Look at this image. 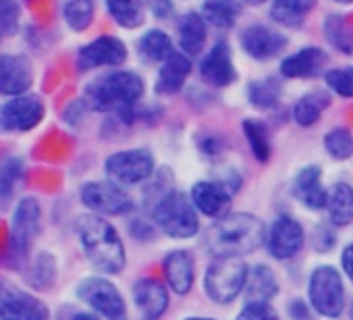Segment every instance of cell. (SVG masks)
Masks as SVG:
<instances>
[{"label": "cell", "mask_w": 353, "mask_h": 320, "mask_svg": "<svg viewBox=\"0 0 353 320\" xmlns=\"http://www.w3.org/2000/svg\"><path fill=\"white\" fill-rule=\"evenodd\" d=\"M77 233L88 260L100 272L114 274L125 268V248L117 229L98 214H83L77 221Z\"/></svg>", "instance_id": "cell-2"}, {"label": "cell", "mask_w": 353, "mask_h": 320, "mask_svg": "<svg viewBox=\"0 0 353 320\" xmlns=\"http://www.w3.org/2000/svg\"><path fill=\"white\" fill-rule=\"evenodd\" d=\"M324 148L334 160H347L353 156V135L345 127L330 129L324 137Z\"/></svg>", "instance_id": "cell-33"}, {"label": "cell", "mask_w": 353, "mask_h": 320, "mask_svg": "<svg viewBox=\"0 0 353 320\" xmlns=\"http://www.w3.org/2000/svg\"><path fill=\"white\" fill-rule=\"evenodd\" d=\"M248 295L252 301H268L270 297L276 295L279 291V283H276V277L274 272L264 266V264H258L250 270V277H248Z\"/></svg>", "instance_id": "cell-27"}, {"label": "cell", "mask_w": 353, "mask_h": 320, "mask_svg": "<svg viewBox=\"0 0 353 320\" xmlns=\"http://www.w3.org/2000/svg\"><path fill=\"white\" fill-rule=\"evenodd\" d=\"M85 94L96 110H129L141 98L143 81L131 71H117L90 83Z\"/></svg>", "instance_id": "cell-3"}, {"label": "cell", "mask_w": 353, "mask_h": 320, "mask_svg": "<svg viewBox=\"0 0 353 320\" xmlns=\"http://www.w3.org/2000/svg\"><path fill=\"white\" fill-rule=\"evenodd\" d=\"M139 52L150 63H160V61L164 63L168 59V54L172 52L170 38L160 30H152L139 40Z\"/></svg>", "instance_id": "cell-30"}, {"label": "cell", "mask_w": 353, "mask_h": 320, "mask_svg": "<svg viewBox=\"0 0 353 320\" xmlns=\"http://www.w3.org/2000/svg\"><path fill=\"white\" fill-rule=\"evenodd\" d=\"M65 19L71 30L83 32L94 19V3L92 0H71L65 7Z\"/></svg>", "instance_id": "cell-34"}, {"label": "cell", "mask_w": 353, "mask_h": 320, "mask_svg": "<svg viewBox=\"0 0 353 320\" xmlns=\"http://www.w3.org/2000/svg\"><path fill=\"white\" fill-rule=\"evenodd\" d=\"M40 223V204L36 198H23L13 214L11 225V248L17 254V258H23L30 250Z\"/></svg>", "instance_id": "cell-12"}, {"label": "cell", "mask_w": 353, "mask_h": 320, "mask_svg": "<svg viewBox=\"0 0 353 320\" xmlns=\"http://www.w3.org/2000/svg\"><path fill=\"white\" fill-rule=\"evenodd\" d=\"M314 246H316V250H330L332 246H334V237H332V233L326 229V227H318L316 231H314Z\"/></svg>", "instance_id": "cell-41"}, {"label": "cell", "mask_w": 353, "mask_h": 320, "mask_svg": "<svg viewBox=\"0 0 353 320\" xmlns=\"http://www.w3.org/2000/svg\"><path fill=\"white\" fill-rule=\"evenodd\" d=\"M19 28V9L13 0H0V34H15Z\"/></svg>", "instance_id": "cell-40"}, {"label": "cell", "mask_w": 353, "mask_h": 320, "mask_svg": "<svg viewBox=\"0 0 353 320\" xmlns=\"http://www.w3.org/2000/svg\"><path fill=\"white\" fill-rule=\"evenodd\" d=\"M200 73L202 77L216 86V88H225L235 79V67L231 61V50L225 42H219L202 61L200 65Z\"/></svg>", "instance_id": "cell-18"}, {"label": "cell", "mask_w": 353, "mask_h": 320, "mask_svg": "<svg viewBox=\"0 0 353 320\" xmlns=\"http://www.w3.org/2000/svg\"><path fill=\"white\" fill-rule=\"evenodd\" d=\"M328 214L332 225L345 227L353 221V188L347 183H336L328 194Z\"/></svg>", "instance_id": "cell-24"}, {"label": "cell", "mask_w": 353, "mask_h": 320, "mask_svg": "<svg viewBox=\"0 0 353 320\" xmlns=\"http://www.w3.org/2000/svg\"><path fill=\"white\" fill-rule=\"evenodd\" d=\"M291 316H293L295 320H307V318H310L307 306H305L301 299H295V301L291 303Z\"/></svg>", "instance_id": "cell-43"}, {"label": "cell", "mask_w": 353, "mask_h": 320, "mask_svg": "<svg viewBox=\"0 0 353 320\" xmlns=\"http://www.w3.org/2000/svg\"><path fill=\"white\" fill-rule=\"evenodd\" d=\"M77 293L88 306H92L96 312H100L108 320H125L127 318L125 299L110 281H106L102 277H90L79 283Z\"/></svg>", "instance_id": "cell-8"}, {"label": "cell", "mask_w": 353, "mask_h": 320, "mask_svg": "<svg viewBox=\"0 0 353 320\" xmlns=\"http://www.w3.org/2000/svg\"><path fill=\"white\" fill-rule=\"evenodd\" d=\"M108 11L123 28H137L143 21V11L137 0H106Z\"/></svg>", "instance_id": "cell-31"}, {"label": "cell", "mask_w": 353, "mask_h": 320, "mask_svg": "<svg viewBox=\"0 0 353 320\" xmlns=\"http://www.w3.org/2000/svg\"><path fill=\"white\" fill-rule=\"evenodd\" d=\"M314 3L316 0H274L270 7V15L276 23L295 28L307 17Z\"/></svg>", "instance_id": "cell-29"}, {"label": "cell", "mask_w": 353, "mask_h": 320, "mask_svg": "<svg viewBox=\"0 0 353 320\" xmlns=\"http://www.w3.org/2000/svg\"><path fill=\"white\" fill-rule=\"evenodd\" d=\"M237 320H279V314L268 301H250L239 312Z\"/></svg>", "instance_id": "cell-39"}, {"label": "cell", "mask_w": 353, "mask_h": 320, "mask_svg": "<svg viewBox=\"0 0 353 320\" xmlns=\"http://www.w3.org/2000/svg\"><path fill=\"white\" fill-rule=\"evenodd\" d=\"M248 96L256 108H272L279 102V83L272 79L254 81L248 90Z\"/></svg>", "instance_id": "cell-35"}, {"label": "cell", "mask_w": 353, "mask_h": 320, "mask_svg": "<svg viewBox=\"0 0 353 320\" xmlns=\"http://www.w3.org/2000/svg\"><path fill=\"white\" fill-rule=\"evenodd\" d=\"M185 320H214V318H200V316H194V318H185Z\"/></svg>", "instance_id": "cell-47"}, {"label": "cell", "mask_w": 353, "mask_h": 320, "mask_svg": "<svg viewBox=\"0 0 353 320\" xmlns=\"http://www.w3.org/2000/svg\"><path fill=\"white\" fill-rule=\"evenodd\" d=\"M154 223L168 235L176 239L194 237L200 231V221L194 202L185 198V194L176 190L162 192L152 204Z\"/></svg>", "instance_id": "cell-4"}, {"label": "cell", "mask_w": 353, "mask_h": 320, "mask_svg": "<svg viewBox=\"0 0 353 320\" xmlns=\"http://www.w3.org/2000/svg\"><path fill=\"white\" fill-rule=\"evenodd\" d=\"M108 177L121 186H137L152 177L154 158L148 150H125L112 154L104 165Z\"/></svg>", "instance_id": "cell-7"}, {"label": "cell", "mask_w": 353, "mask_h": 320, "mask_svg": "<svg viewBox=\"0 0 353 320\" xmlns=\"http://www.w3.org/2000/svg\"><path fill=\"white\" fill-rule=\"evenodd\" d=\"M310 301L312 308L326 316L336 318L345 308V287L341 274L332 266H318L310 277Z\"/></svg>", "instance_id": "cell-6"}, {"label": "cell", "mask_w": 353, "mask_h": 320, "mask_svg": "<svg viewBox=\"0 0 353 320\" xmlns=\"http://www.w3.org/2000/svg\"><path fill=\"white\" fill-rule=\"evenodd\" d=\"M241 13L239 0H204L202 17L214 28H231Z\"/></svg>", "instance_id": "cell-28"}, {"label": "cell", "mask_w": 353, "mask_h": 320, "mask_svg": "<svg viewBox=\"0 0 353 320\" xmlns=\"http://www.w3.org/2000/svg\"><path fill=\"white\" fill-rule=\"evenodd\" d=\"M73 320H98V318H96L94 314H88V312H81V314H77V316H75Z\"/></svg>", "instance_id": "cell-45"}, {"label": "cell", "mask_w": 353, "mask_h": 320, "mask_svg": "<svg viewBox=\"0 0 353 320\" xmlns=\"http://www.w3.org/2000/svg\"><path fill=\"white\" fill-rule=\"evenodd\" d=\"M324 30H326V38L332 46H336L339 50L343 52H351L353 50V36L351 32L347 30L345 21L336 15H330L324 23Z\"/></svg>", "instance_id": "cell-37"}, {"label": "cell", "mask_w": 353, "mask_h": 320, "mask_svg": "<svg viewBox=\"0 0 353 320\" xmlns=\"http://www.w3.org/2000/svg\"><path fill=\"white\" fill-rule=\"evenodd\" d=\"M81 202L100 214H127L133 210V200L110 181H92L81 188Z\"/></svg>", "instance_id": "cell-9"}, {"label": "cell", "mask_w": 353, "mask_h": 320, "mask_svg": "<svg viewBox=\"0 0 353 320\" xmlns=\"http://www.w3.org/2000/svg\"><path fill=\"white\" fill-rule=\"evenodd\" d=\"M164 274H166L168 287L174 293H179V295L190 293L192 287H194V279H196L192 256L188 252H183V250L170 252L164 258Z\"/></svg>", "instance_id": "cell-20"}, {"label": "cell", "mask_w": 353, "mask_h": 320, "mask_svg": "<svg viewBox=\"0 0 353 320\" xmlns=\"http://www.w3.org/2000/svg\"><path fill=\"white\" fill-rule=\"evenodd\" d=\"M160 5H162L166 11H170V3H168V0H150V7L154 9V13H156L158 17H162V9H160Z\"/></svg>", "instance_id": "cell-44"}, {"label": "cell", "mask_w": 353, "mask_h": 320, "mask_svg": "<svg viewBox=\"0 0 353 320\" xmlns=\"http://www.w3.org/2000/svg\"><path fill=\"white\" fill-rule=\"evenodd\" d=\"M295 192L297 198L310 208V210H322L328 204V192L322 186V171L320 167H305L299 171L295 179Z\"/></svg>", "instance_id": "cell-21"}, {"label": "cell", "mask_w": 353, "mask_h": 320, "mask_svg": "<svg viewBox=\"0 0 353 320\" xmlns=\"http://www.w3.org/2000/svg\"><path fill=\"white\" fill-rule=\"evenodd\" d=\"M328 104H330V96L322 90H314L297 100V104L293 108V119L297 125L310 127L322 117V112L328 108Z\"/></svg>", "instance_id": "cell-25"}, {"label": "cell", "mask_w": 353, "mask_h": 320, "mask_svg": "<svg viewBox=\"0 0 353 320\" xmlns=\"http://www.w3.org/2000/svg\"><path fill=\"white\" fill-rule=\"evenodd\" d=\"M245 3H248V5H254V7H256V5H262V3H266V0H245Z\"/></svg>", "instance_id": "cell-46"}, {"label": "cell", "mask_w": 353, "mask_h": 320, "mask_svg": "<svg viewBox=\"0 0 353 320\" xmlns=\"http://www.w3.org/2000/svg\"><path fill=\"white\" fill-rule=\"evenodd\" d=\"M133 299L145 320H158L168 308L166 287L152 277L139 279L133 287Z\"/></svg>", "instance_id": "cell-16"}, {"label": "cell", "mask_w": 353, "mask_h": 320, "mask_svg": "<svg viewBox=\"0 0 353 320\" xmlns=\"http://www.w3.org/2000/svg\"><path fill=\"white\" fill-rule=\"evenodd\" d=\"M268 252L276 260H289L303 248V229L291 217H279L266 235Z\"/></svg>", "instance_id": "cell-13"}, {"label": "cell", "mask_w": 353, "mask_h": 320, "mask_svg": "<svg viewBox=\"0 0 353 320\" xmlns=\"http://www.w3.org/2000/svg\"><path fill=\"white\" fill-rule=\"evenodd\" d=\"M192 71V63L185 57V52H170L168 59L162 63L158 81H156V92L158 94H174L179 92Z\"/></svg>", "instance_id": "cell-22"}, {"label": "cell", "mask_w": 353, "mask_h": 320, "mask_svg": "<svg viewBox=\"0 0 353 320\" xmlns=\"http://www.w3.org/2000/svg\"><path fill=\"white\" fill-rule=\"evenodd\" d=\"M192 202L202 214L219 221V219H225L227 214H231L233 200H231V194L223 186H219L214 181H200L192 190Z\"/></svg>", "instance_id": "cell-15"}, {"label": "cell", "mask_w": 353, "mask_h": 320, "mask_svg": "<svg viewBox=\"0 0 353 320\" xmlns=\"http://www.w3.org/2000/svg\"><path fill=\"white\" fill-rule=\"evenodd\" d=\"M241 44L250 57L264 61V59L279 54L285 48L287 40H285V36H281V34H276L264 26H252L243 32Z\"/></svg>", "instance_id": "cell-19"}, {"label": "cell", "mask_w": 353, "mask_h": 320, "mask_svg": "<svg viewBox=\"0 0 353 320\" xmlns=\"http://www.w3.org/2000/svg\"><path fill=\"white\" fill-rule=\"evenodd\" d=\"M326 63V54L320 50V48H314V46H307L291 57H287L283 63H281V73L285 77H312L314 73L320 71V67Z\"/></svg>", "instance_id": "cell-23"}, {"label": "cell", "mask_w": 353, "mask_h": 320, "mask_svg": "<svg viewBox=\"0 0 353 320\" xmlns=\"http://www.w3.org/2000/svg\"><path fill=\"white\" fill-rule=\"evenodd\" d=\"M0 36H3V34H0Z\"/></svg>", "instance_id": "cell-49"}, {"label": "cell", "mask_w": 353, "mask_h": 320, "mask_svg": "<svg viewBox=\"0 0 353 320\" xmlns=\"http://www.w3.org/2000/svg\"><path fill=\"white\" fill-rule=\"evenodd\" d=\"M127 59V48L119 38L102 36L92 44L83 46L77 54V67L81 71H90L96 67H112L123 65Z\"/></svg>", "instance_id": "cell-14"}, {"label": "cell", "mask_w": 353, "mask_h": 320, "mask_svg": "<svg viewBox=\"0 0 353 320\" xmlns=\"http://www.w3.org/2000/svg\"><path fill=\"white\" fill-rule=\"evenodd\" d=\"M341 264H343V270H345V274H347V277L353 281V243H351V246H347V248L343 250Z\"/></svg>", "instance_id": "cell-42"}, {"label": "cell", "mask_w": 353, "mask_h": 320, "mask_svg": "<svg viewBox=\"0 0 353 320\" xmlns=\"http://www.w3.org/2000/svg\"><path fill=\"white\" fill-rule=\"evenodd\" d=\"M44 119V102L38 96H17L0 110V123L9 131H30Z\"/></svg>", "instance_id": "cell-11"}, {"label": "cell", "mask_w": 353, "mask_h": 320, "mask_svg": "<svg viewBox=\"0 0 353 320\" xmlns=\"http://www.w3.org/2000/svg\"><path fill=\"white\" fill-rule=\"evenodd\" d=\"M243 131H245V137L250 141V148H252L254 156L260 160V163H268V158H270V137H268L266 127L260 121H245Z\"/></svg>", "instance_id": "cell-32"}, {"label": "cell", "mask_w": 353, "mask_h": 320, "mask_svg": "<svg viewBox=\"0 0 353 320\" xmlns=\"http://www.w3.org/2000/svg\"><path fill=\"white\" fill-rule=\"evenodd\" d=\"M250 268L239 258H216L204 277V287L210 299L216 303L233 301L248 285Z\"/></svg>", "instance_id": "cell-5"}, {"label": "cell", "mask_w": 353, "mask_h": 320, "mask_svg": "<svg viewBox=\"0 0 353 320\" xmlns=\"http://www.w3.org/2000/svg\"><path fill=\"white\" fill-rule=\"evenodd\" d=\"M326 83L334 94H339L343 98H353V67L328 71L326 73Z\"/></svg>", "instance_id": "cell-38"}, {"label": "cell", "mask_w": 353, "mask_h": 320, "mask_svg": "<svg viewBox=\"0 0 353 320\" xmlns=\"http://www.w3.org/2000/svg\"><path fill=\"white\" fill-rule=\"evenodd\" d=\"M266 239L264 223L248 212L227 214L219 219L204 235L206 250L216 258H239L256 252Z\"/></svg>", "instance_id": "cell-1"}, {"label": "cell", "mask_w": 353, "mask_h": 320, "mask_svg": "<svg viewBox=\"0 0 353 320\" xmlns=\"http://www.w3.org/2000/svg\"><path fill=\"white\" fill-rule=\"evenodd\" d=\"M206 42V21L198 13H190L179 23V44L183 52L198 54Z\"/></svg>", "instance_id": "cell-26"}, {"label": "cell", "mask_w": 353, "mask_h": 320, "mask_svg": "<svg viewBox=\"0 0 353 320\" xmlns=\"http://www.w3.org/2000/svg\"><path fill=\"white\" fill-rule=\"evenodd\" d=\"M21 173H23V165L19 158H7L0 165V200H9L13 196V190L21 179Z\"/></svg>", "instance_id": "cell-36"}, {"label": "cell", "mask_w": 353, "mask_h": 320, "mask_svg": "<svg viewBox=\"0 0 353 320\" xmlns=\"http://www.w3.org/2000/svg\"><path fill=\"white\" fill-rule=\"evenodd\" d=\"M34 73L26 57H0V94H23L32 86Z\"/></svg>", "instance_id": "cell-17"}, {"label": "cell", "mask_w": 353, "mask_h": 320, "mask_svg": "<svg viewBox=\"0 0 353 320\" xmlns=\"http://www.w3.org/2000/svg\"><path fill=\"white\" fill-rule=\"evenodd\" d=\"M336 3H353V0H336Z\"/></svg>", "instance_id": "cell-48"}, {"label": "cell", "mask_w": 353, "mask_h": 320, "mask_svg": "<svg viewBox=\"0 0 353 320\" xmlns=\"http://www.w3.org/2000/svg\"><path fill=\"white\" fill-rule=\"evenodd\" d=\"M50 312L38 297L13 287L0 285V320H48Z\"/></svg>", "instance_id": "cell-10"}]
</instances>
